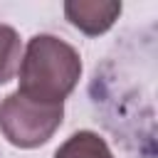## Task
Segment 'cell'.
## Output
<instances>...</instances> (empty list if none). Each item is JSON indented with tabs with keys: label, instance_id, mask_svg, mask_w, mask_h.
<instances>
[{
	"label": "cell",
	"instance_id": "6da1fadb",
	"mask_svg": "<svg viewBox=\"0 0 158 158\" xmlns=\"http://www.w3.org/2000/svg\"><path fill=\"white\" fill-rule=\"evenodd\" d=\"M17 74L20 94L44 104H64L79 84L81 57L69 42L42 32L30 37Z\"/></svg>",
	"mask_w": 158,
	"mask_h": 158
},
{
	"label": "cell",
	"instance_id": "7a4b0ae2",
	"mask_svg": "<svg viewBox=\"0 0 158 158\" xmlns=\"http://www.w3.org/2000/svg\"><path fill=\"white\" fill-rule=\"evenodd\" d=\"M64 104L35 101L20 91L0 101V133L17 148H40L62 126Z\"/></svg>",
	"mask_w": 158,
	"mask_h": 158
},
{
	"label": "cell",
	"instance_id": "3957f363",
	"mask_svg": "<svg viewBox=\"0 0 158 158\" xmlns=\"http://www.w3.org/2000/svg\"><path fill=\"white\" fill-rule=\"evenodd\" d=\"M64 15L72 27L86 37H99L114 27L121 15V2L114 0H72L64 2Z\"/></svg>",
	"mask_w": 158,
	"mask_h": 158
},
{
	"label": "cell",
	"instance_id": "277c9868",
	"mask_svg": "<svg viewBox=\"0 0 158 158\" xmlns=\"http://www.w3.org/2000/svg\"><path fill=\"white\" fill-rule=\"evenodd\" d=\"M54 158H114V153L99 133L77 131L54 151Z\"/></svg>",
	"mask_w": 158,
	"mask_h": 158
},
{
	"label": "cell",
	"instance_id": "5b68a950",
	"mask_svg": "<svg viewBox=\"0 0 158 158\" xmlns=\"http://www.w3.org/2000/svg\"><path fill=\"white\" fill-rule=\"evenodd\" d=\"M22 59V42L15 27L0 25V84H7L20 67Z\"/></svg>",
	"mask_w": 158,
	"mask_h": 158
}]
</instances>
